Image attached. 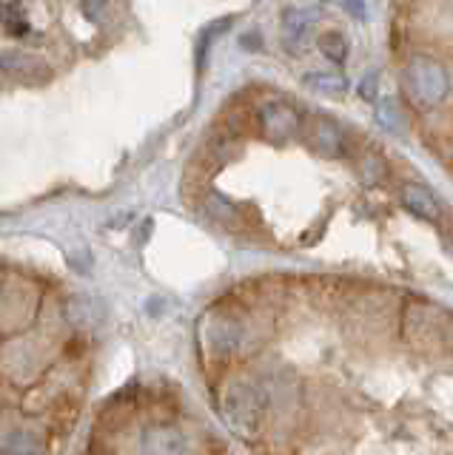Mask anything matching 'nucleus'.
Instances as JSON below:
<instances>
[{"mask_svg":"<svg viewBox=\"0 0 453 455\" xmlns=\"http://www.w3.org/2000/svg\"><path fill=\"white\" fill-rule=\"evenodd\" d=\"M402 83L414 103L433 108L439 106L450 92V77L445 66L433 57H410V63L402 71Z\"/></svg>","mask_w":453,"mask_h":455,"instance_id":"f257e3e1","label":"nucleus"},{"mask_svg":"<svg viewBox=\"0 0 453 455\" xmlns=\"http://www.w3.org/2000/svg\"><path fill=\"white\" fill-rule=\"evenodd\" d=\"M405 336L422 347L453 345V316L442 307L410 302L405 307Z\"/></svg>","mask_w":453,"mask_h":455,"instance_id":"f03ea898","label":"nucleus"},{"mask_svg":"<svg viewBox=\"0 0 453 455\" xmlns=\"http://www.w3.org/2000/svg\"><path fill=\"white\" fill-rule=\"evenodd\" d=\"M225 419L239 435L254 438L265 419V395L254 384H234L225 393Z\"/></svg>","mask_w":453,"mask_h":455,"instance_id":"7ed1b4c3","label":"nucleus"},{"mask_svg":"<svg viewBox=\"0 0 453 455\" xmlns=\"http://www.w3.org/2000/svg\"><path fill=\"white\" fill-rule=\"evenodd\" d=\"M260 125L265 140L271 142H286L303 132V117L291 103H282V100H271L265 103L260 111Z\"/></svg>","mask_w":453,"mask_h":455,"instance_id":"20e7f679","label":"nucleus"},{"mask_svg":"<svg viewBox=\"0 0 453 455\" xmlns=\"http://www.w3.org/2000/svg\"><path fill=\"white\" fill-rule=\"evenodd\" d=\"M305 137H308V146L320 156L343 154V132H339L336 123H331L328 117H311V123L305 125Z\"/></svg>","mask_w":453,"mask_h":455,"instance_id":"39448f33","label":"nucleus"},{"mask_svg":"<svg viewBox=\"0 0 453 455\" xmlns=\"http://www.w3.org/2000/svg\"><path fill=\"white\" fill-rule=\"evenodd\" d=\"M402 205L408 213H414L417 220H425V222H439V217H442V208H439L436 203V196L428 191V188H422V185H414V182H408L402 185Z\"/></svg>","mask_w":453,"mask_h":455,"instance_id":"423d86ee","label":"nucleus"},{"mask_svg":"<svg viewBox=\"0 0 453 455\" xmlns=\"http://www.w3.org/2000/svg\"><path fill=\"white\" fill-rule=\"evenodd\" d=\"M320 18V12H288L286 14V46H291V52H300V46L305 43V35L311 23Z\"/></svg>","mask_w":453,"mask_h":455,"instance_id":"0eeeda50","label":"nucleus"},{"mask_svg":"<svg viewBox=\"0 0 453 455\" xmlns=\"http://www.w3.org/2000/svg\"><path fill=\"white\" fill-rule=\"evenodd\" d=\"M305 85L311 92L325 97H339L348 92V80L343 75H336V71H311L305 77Z\"/></svg>","mask_w":453,"mask_h":455,"instance_id":"6e6552de","label":"nucleus"},{"mask_svg":"<svg viewBox=\"0 0 453 455\" xmlns=\"http://www.w3.org/2000/svg\"><path fill=\"white\" fill-rule=\"evenodd\" d=\"M376 123L385 128L388 134H405L408 132V117L402 106L396 100H382L376 106Z\"/></svg>","mask_w":453,"mask_h":455,"instance_id":"1a4fd4ad","label":"nucleus"},{"mask_svg":"<svg viewBox=\"0 0 453 455\" xmlns=\"http://www.w3.org/2000/svg\"><path fill=\"white\" fill-rule=\"evenodd\" d=\"M146 452H186L189 444L182 441L177 430H151L146 433Z\"/></svg>","mask_w":453,"mask_h":455,"instance_id":"9d476101","label":"nucleus"},{"mask_svg":"<svg viewBox=\"0 0 453 455\" xmlns=\"http://www.w3.org/2000/svg\"><path fill=\"white\" fill-rule=\"evenodd\" d=\"M320 49H322L325 57H328V60L343 63L345 57H348V40L339 35V32H325L320 37Z\"/></svg>","mask_w":453,"mask_h":455,"instance_id":"9b49d317","label":"nucleus"},{"mask_svg":"<svg viewBox=\"0 0 453 455\" xmlns=\"http://www.w3.org/2000/svg\"><path fill=\"white\" fill-rule=\"evenodd\" d=\"M69 305L80 307V313H69V319H72L75 324H89V322H94V319H101V313H103L101 305H97L94 299H89V296H75Z\"/></svg>","mask_w":453,"mask_h":455,"instance_id":"f8f14e48","label":"nucleus"},{"mask_svg":"<svg viewBox=\"0 0 453 455\" xmlns=\"http://www.w3.org/2000/svg\"><path fill=\"white\" fill-rule=\"evenodd\" d=\"M106 4H109V0H80L83 14H86V18H92V20L101 18V12L106 9Z\"/></svg>","mask_w":453,"mask_h":455,"instance_id":"ddd939ff","label":"nucleus"}]
</instances>
